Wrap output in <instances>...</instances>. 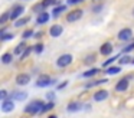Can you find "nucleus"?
<instances>
[{
	"label": "nucleus",
	"instance_id": "393cba45",
	"mask_svg": "<svg viewBox=\"0 0 134 118\" xmlns=\"http://www.w3.org/2000/svg\"><path fill=\"white\" fill-rule=\"evenodd\" d=\"M7 19H10V12H4L2 16H0V25H4L7 22Z\"/></svg>",
	"mask_w": 134,
	"mask_h": 118
},
{
	"label": "nucleus",
	"instance_id": "0eeeda50",
	"mask_svg": "<svg viewBox=\"0 0 134 118\" xmlns=\"http://www.w3.org/2000/svg\"><path fill=\"white\" fill-rule=\"evenodd\" d=\"M23 12H25L23 6H20V4L13 6V9L10 10V20H18L19 16H20V14H23Z\"/></svg>",
	"mask_w": 134,
	"mask_h": 118
},
{
	"label": "nucleus",
	"instance_id": "9d476101",
	"mask_svg": "<svg viewBox=\"0 0 134 118\" xmlns=\"http://www.w3.org/2000/svg\"><path fill=\"white\" fill-rule=\"evenodd\" d=\"M62 32H64V27H62L61 25H58V23H56V25H52L49 29V35L52 37H59L62 35Z\"/></svg>",
	"mask_w": 134,
	"mask_h": 118
},
{
	"label": "nucleus",
	"instance_id": "6e6552de",
	"mask_svg": "<svg viewBox=\"0 0 134 118\" xmlns=\"http://www.w3.org/2000/svg\"><path fill=\"white\" fill-rule=\"evenodd\" d=\"M131 37H133V30H131L130 27H124L118 32V39L122 40V42H127Z\"/></svg>",
	"mask_w": 134,
	"mask_h": 118
},
{
	"label": "nucleus",
	"instance_id": "ea45409f",
	"mask_svg": "<svg viewBox=\"0 0 134 118\" xmlns=\"http://www.w3.org/2000/svg\"><path fill=\"white\" fill-rule=\"evenodd\" d=\"M42 33H43V32H38V33L35 35V37H42Z\"/></svg>",
	"mask_w": 134,
	"mask_h": 118
},
{
	"label": "nucleus",
	"instance_id": "f3484780",
	"mask_svg": "<svg viewBox=\"0 0 134 118\" xmlns=\"http://www.w3.org/2000/svg\"><path fill=\"white\" fill-rule=\"evenodd\" d=\"M98 72H99L98 68H92V69H88V71H85L84 74H82V76H84V78H91V76H94V75H97Z\"/></svg>",
	"mask_w": 134,
	"mask_h": 118
},
{
	"label": "nucleus",
	"instance_id": "c03bdc74",
	"mask_svg": "<svg viewBox=\"0 0 134 118\" xmlns=\"http://www.w3.org/2000/svg\"><path fill=\"white\" fill-rule=\"evenodd\" d=\"M133 16H134V10H133Z\"/></svg>",
	"mask_w": 134,
	"mask_h": 118
},
{
	"label": "nucleus",
	"instance_id": "a18cd8bd",
	"mask_svg": "<svg viewBox=\"0 0 134 118\" xmlns=\"http://www.w3.org/2000/svg\"><path fill=\"white\" fill-rule=\"evenodd\" d=\"M82 2H84V0H82Z\"/></svg>",
	"mask_w": 134,
	"mask_h": 118
},
{
	"label": "nucleus",
	"instance_id": "4be33fe9",
	"mask_svg": "<svg viewBox=\"0 0 134 118\" xmlns=\"http://www.w3.org/2000/svg\"><path fill=\"white\" fill-rule=\"evenodd\" d=\"M65 9H66V7H65V6H62V4H61V6H56V7L53 9V12H52V16H53V17H58L59 14H61L62 12L65 10Z\"/></svg>",
	"mask_w": 134,
	"mask_h": 118
},
{
	"label": "nucleus",
	"instance_id": "c9c22d12",
	"mask_svg": "<svg viewBox=\"0 0 134 118\" xmlns=\"http://www.w3.org/2000/svg\"><path fill=\"white\" fill-rule=\"evenodd\" d=\"M0 98H2V101L7 99V91H4V89H3V91L0 92Z\"/></svg>",
	"mask_w": 134,
	"mask_h": 118
},
{
	"label": "nucleus",
	"instance_id": "dca6fc26",
	"mask_svg": "<svg viewBox=\"0 0 134 118\" xmlns=\"http://www.w3.org/2000/svg\"><path fill=\"white\" fill-rule=\"evenodd\" d=\"M26 48H27V45L25 43V40L22 43H19L18 46H16V49H15V55H22L25 50H26Z\"/></svg>",
	"mask_w": 134,
	"mask_h": 118
},
{
	"label": "nucleus",
	"instance_id": "423d86ee",
	"mask_svg": "<svg viewBox=\"0 0 134 118\" xmlns=\"http://www.w3.org/2000/svg\"><path fill=\"white\" fill-rule=\"evenodd\" d=\"M13 109H15V101L10 97L2 101V112H12Z\"/></svg>",
	"mask_w": 134,
	"mask_h": 118
},
{
	"label": "nucleus",
	"instance_id": "a878e982",
	"mask_svg": "<svg viewBox=\"0 0 134 118\" xmlns=\"http://www.w3.org/2000/svg\"><path fill=\"white\" fill-rule=\"evenodd\" d=\"M120 56H121V55H115V56H113V58H110V59H108V60H105V62L104 63H102V68H107V66L108 65H111V63H113L114 62V60H117V59H118V58Z\"/></svg>",
	"mask_w": 134,
	"mask_h": 118
},
{
	"label": "nucleus",
	"instance_id": "aec40b11",
	"mask_svg": "<svg viewBox=\"0 0 134 118\" xmlns=\"http://www.w3.org/2000/svg\"><path fill=\"white\" fill-rule=\"evenodd\" d=\"M32 10L33 12H35V13H42V12H45V10H46V7H45V6H43V3H38V4H35V6H33V7H32Z\"/></svg>",
	"mask_w": 134,
	"mask_h": 118
},
{
	"label": "nucleus",
	"instance_id": "a19ab883",
	"mask_svg": "<svg viewBox=\"0 0 134 118\" xmlns=\"http://www.w3.org/2000/svg\"><path fill=\"white\" fill-rule=\"evenodd\" d=\"M94 3H98V2H102V0H92Z\"/></svg>",
	"mask_w": 134,
	"mask_h": 118
},
{
	"label": "nucleus",
	"instance_id": "4468645a",
	"mask_svg": "<svg viewBox=\"0 0 134 118\" xmlns=\"http://www.w3.org/2000/svg\"><path fill=\"white\" fill-rule=\"evenodd\" d=\"M49 13L48 12H42V13L38 14V17H36V23L38 25H45L46 22H49Z\"/></svg>",
	"mask_w": 134,
	"mask_h": 118
},
{
	"label": "nucleus",
	"instance_id": "f257e3e1",
	"mask_svg": "<svg viewBox=\"0 0 134 118\" xmlns=\"http://www.w3.org/2000/svg\"><path fill=\"white\" fill-rule=\"evenodd\" d=\"M43 105H45V104L42 102L41 99L32 101L30 104H27V105L25 106V114H27V115L39 114V112H42V108H43Z\"/></svg>",
	"mask_w": 134,
	"mask_h": 118
},
{
	"label": "nucleus",
	"instance_id": "f03ea898",
	"mask_svg": "<svg viewBox=\"0 0 134 118\" xmlns=\"http://www.w3.org/2000/svg\"><path fill=\"white\" fill-rule=\"evenodd\" d=\"M72 60H74V58L71 53H64L56 59V66H58V68H65V66L71 65Z\"/></svg>",
	"mask_w": 134,
	"mask_h": 118
},
{
	"label": "nucleus",
	"instance_id": "f8f14e48",
	"mask_svg": "<svg viewBox=\"0 0 134 118\" xmlns=\"http://www.w3.org/2000/svg\"><path fill=\"white\" fill-rule=\"evenodd\" d=\"M113 43L111 42H105L104 45L99 48V52H101V55H104V56H108V55L113 53Z\"/></svg>",
	"mask_w": 134,
	"mask_h": 118
},
{
	"label": "nucleus",
	"instance_id": "c756f323",
	"mask_svg": "<svg viewBox=\"0 0 134 118\" xmlns=\"http://www.w3.org/2000/svg\"><path fill=\"white\" fill-rule=\"evenodd\" d=\"M95 59H97V58H95V55H88V56L87 58H85V63H87V65H90V63H94V62H95Z\"/></svg>",
	"mask_w": 134,
	"mask_h": 118
},
{
	"label": "nucleus",
	"instance_id": "a211bd4d",
	"mask_svg": "<svg viewBox=\"0 0 134 118\" xmlns=\"http://www.w3.org/2000/svg\"><path fill=\"white\" fill-rule=\"evenodd\" d=\"M121 72V66H110V68L107 69V74L108 75H117V74H120Z\"/></svg>",
	"mask_w": 134,
	"mask_h": 118
},
{
	"label": "nucleus",
	"instance_id": "6ab92c4d",
	"mask_svg": "<svg viewBox=\"0 0 134 118\" xmlns=\"http://www.w3.org/2000/svg\"><path fill=\"white\" fill-rule=\"evenodd\" d=\"M108 82V79H99V81H92V82H88L87 85H85V88H92V86H97V85H101V83H105Z\"/></svg>",
	"mask_w": 134,
	"mask_h": 118
},
{
	"label": "nucleus",
	"instance_id": "4c0bfd02",
	"mask_svg": "<svg viewBox=\"0 0 134 118\" xmlns=\"http://www.w3.org/2000/svg\"><path fill=\"white\" fill-rule=\"evenodd\" d=\"M82 0H66L68 4H78V3H81Z\"/></svg>",
	"mask_w": 134,
	"mask_h": 118
},
{
	"label": "nucleus",
	"instance_id": "79ce46f5",
	"mask_svg": "<svg viewBox=\"0 0 134 118\" xmlns=\"http://www.w3.org/2000/svg\"><path fill=\"white\" fill-rule=\"evenodd\" d=\"M49 118H58V117H56V115H51Z\"/></svg>",
	"mask_w": 134,
	"mask_h": 118
},
{
	"label": "nucleus",
	"instance_id": "72a5a7b5",
	"mask_svg": "<svg viewBox=\"0 0 134 118\" xmlns=\"http://www.w3.org/2000/svg\"><path fill=\"white\" fill-rule=\"evenodd\" d=\"M30 52H32V48H29V46H27V48H26V50H25V52H23V53H22V55H20V59H25V58H26V56H27V55H29V53H30Z\"/></svg>",
	"mask_w": 134,
	"mask_h": 118
},
{
	"label": "nucleus",
	"instance_id": "2f4dec72",
	"mask_svg": "<svg viewBox=\"0 0 134 118\" xmlns=\"http://www.w3.org/2000/svg\"><path fill=\"white\" fill-rule=\"evenodd\" d=\"M33 50H35L36 53H42V50H43V45H42V43H36V45L33 46Z\"/></svg>",
	"mask_w": 134,
	"mask_h": 118
},
{
	"label": "nucleus",
	"instance_id": "b1692460",
	"mask_svg": "<svg viewBox=\"0 0 134 118\" xmlns=\"http://www.w3.org/2000/svg\"><path fill=\"white\" fill-rule=\"evenodd\" d=\"M13 37H15V35H13V33H6V32L0 35V39H2V42H6V40H12Z\"/></svg>",
	"mask_w": 134,
	"mask_h": 118
},
{
	"label": "nucleus",
	"instance_id": "bb28decb",
	"mask_svg": "<svg viewBox=\"0 0 134 118\" xmlns=\"http://www.w3.org/2000/svg\"><path fill=\"white\" fill-rule=\"evenodd\" d=\"M55 106V104L51 101V102H48V104H45L43 105V108H42V114H45V112H48V111H51V109Z\"/></svg>",
	"mask_w": 134,
	"mask_h": 118
},
{
	"label": "nucleus",
	"instance_id": "37998d69",
	"mask_svg": "<svg viewBox=\"0 0 134 118\" xmlns=\"http://www.w3.org/2000/svg\"><path fill=\"white\" fill-rule=\"evenodd\" d=\"M131 63H133V65H134V59H133V62H131Z\"/></svg>",
	"mask_w": 134,
	"mask_h": 118
},
{
	"label": "nucleus",
	"instance_id": "39448f33",
	"mask_svg": "<svg viewBox=\"0 0 134 118\" xmlns=\"http://www.w3.org/2000/svg\"><path fill=\"white\" fill-rule=\"evenodd\" d=\"M51 83H53V79L49 75H41L38 78V81H36V86H39V88H46Z\"/></svg>",
	"mask_w": 134,
	"mask_h": 118
},
{
	"label": "nucleus",
	"instance_id": "c85d7f7f",
	"mask_svg": "<svg viewBox=\"0 0 134 118\" xmlns=\"http://www.w3.org/2000/svg\"><path fill=\"white\" fill-rule=\"evenodd\" d=\"M42 3H43L45 7H49V6H55L56 3H59L58 0H42Z\"/></svg>",
	"mask_w": 134,
	"mask_h": 118
},
{
	"label": "nucleus",
	"instance_id": "7ed1b4c3",
	"mask_svg": "<svg viewBox=\"0 0 134 118\" xmlns=\"http://www.w3.org/2000/svg\"><path fill=\"white\" fill-rule=\"evenodd\" d=\"M82 16H84V10H82V9H74V10H71L69 13L66 14V20L69 23H74V22H76V20H79Z\"/></svg>",
	"mask_w": 134,
	"mask_h": 118
},
{
	"label": "nucleus",
	"instance_id": "58836bf2",
	"mask_svg": "<svg viewBox=\"0 0 134 118\" xmlns=\"http://www.w3.org/2000/svg\"><path fill=\"white\" fill-rule=\"evenodd\" d=\"M101 7H102V4H98V6H94V7H92V10L95 12V13H98V12L101 10Z\"/></svg>",
	"mask_w": 134,
	"mask_h": 118
},
{
	"label": "nucleus",
	"instance_id": "473e14b6",
	"mask_svg": "<svg viewBox=\"0 0 134 118\" xmlns=\"http://www.w3.org/2000/svg\"><path fill=\"white\" fill-rule=\"evenodd\" d=\"M133 49H134V42H133V43H130L128 46H125V48L122 49V52H124V53H128V52H131Z\"/></svg>",
	"mask_w": 134,
	"mask_h": 118
},
{
	"label": "nucleus",
	"instance_id": "f704fd0d",
	"mask_svg": "<svg viewBox=\"0 0 134 118\" xmlns=\"http://www.w3.org/2000/svg\"><path fill=\"white\" fill-rule=\"evenodd\" d=\"M66 85H68V82H66V81H65V82H62V83H59V85L56 86V91H61V89H62V88H65Z\"/></svg>",
	"mask_w": 134,
	"mask_h": 118
},
{
	"label": "nucleus",
	"instance_id": "20e7f679",
	"mask_svg": "<svg viewBox=\"0 0 134 118\" xmlns=\"http://www.w3.org/2000/svg\"><path fill=\"white\" fill-rule=\"evenodd\" d=\"M130 78L131 76H124L121 78V79L118 81V82L115 83V91L117 92H124L128 89V86H130Z\"/></svg>",
	"mask_w": 134,
	"mask_h": 118
},
{
	"label": "nucleus",
	"instance_id": "e433bc0d",
	"mask_svg": "<svg viewBox=\"0 0 134 118\" xmlns=\"http://www.w3.org/2000/svg\"><path fill=\"white\" fill-rule=\"evenodd\" d=\"M46 98H48V99H51V101L53 102V98H55V92H48V94H46Z\"/></svg>",
	"mask_w": 134,
	"mask_h": 118
},
{
	"label": "nucleus",
	"instance_id": "2eb2a0df",
	"mask_svg": "<svg viewBox=\"0 0 134 118\" xmlns=\"http://www.w3.org/2000/svg\"><path fill=\"white\" fill-rule=\"evenodd\" d=\"M10 98H12L13 101H25L27 98V94L23 92V91H16V92H13V94L10 95Z\"/></svg>",
	"mask_w": 134,
	"mask_h": 118
},
{
	"label": "nucleus",
	"instance_id": "9b49d317",
	"mask_svg": "<svg viewBox=\"0 0 134 118\" xmlns=\"http://www.w3.org/2000/svg\"><path fill=\"white\" fill-rule=\"evenodd\" d=\"M29 82H30V76L27 74H19L18 76H16V83H18V85H20V86L27 85Z\"/></svg>",
	"mask_w": 134,
	"mask_h": 118
},
{
	"label": "nucleus",
	"instance_id": "7c9ffc66",
	"mask_svg": "<svg viewBox=\"0 0 134 118\" xmlns=\"http://www.w3.org/2000/svg\"><path fill=\"white\" fill-rule=\"evenodd\" d=\"M33 36V30H25L23 33H22V39H29V37H32Z\"/></svg>",
	"mask_w": 134,
	"mask_h": 118
},
{
	"label": "nucleus",
	"instance_id": "412c9836",
	"mask_svg": "<svg viewBox=\"0 0 134 118\" xmlns=\"http://www.w3.org/2000/svg\"><path fill=\"white\" fill-rule=\"evenodd\" d=\"M12 60H13L12 53H4L3 56H2V62H3L4 65H9V63H12Z\"/></svg>",
	"mask_w": 134,
	"mask_h": 118
},
{
	"label": "nucleus",
	"instance_id": "5701e85b",
	"mask_svg": "<svg viewBox=\"0 0 134 118\" xmlns=\"http://www.w3.org/2000/svg\"><path fill=\"white\" fill-rule=\"evenodd\" d=\"M27 22H29V17H20V19H18V20H16V22H15V26H16V27H20V26H23V25H26V23Z\"/></svg>",
	"mask_w": 134,
	"mask_h": 118
},
{
	"label": "nucleus",
	"instance_id": "ddd939ff",
	"mask_svg": "<svg viewBox=\"0 0 134 118\" xmlns=\"http://www.w3.org/2000/svg\"><path fill=\"white\" fill-rule=\"evenodd\" d=\"M82 109V104L78 102V101H72L66 105V111L68 112H76V111H81Z\"/></svg>",
	"mask_w": 134,
	"mask_h": 118
},
{
	"label": "nucleus",
	"instance_id": "1a4fd4ad",
	"mask_svg": "<svg viewBox=\"0 0 134 118\" xmlns=\"http://www.w3.org/2000/svg\"><path fill=\"white\" fill-rule=\"evenodd\" d=\"M108 95L110 94H108L107 89H98V91L92 95V99L95 101V102H102V101H105L108 98Z\"/></svg>",
	"mask_w": 134,
	"mask_h": 118
},
{
	"label": "nucleus",
	"instance_id": "cd10ccee",
	"mask_svg": "<svg viewBox=\"0 0 134 118\" xmlns=\"http://www.w3.org/2000/svg\"><path fill=\"white\" fill-rule=\"evenodd\" d=\"M133 62V59H131V56H128V55H125V56L120 58V63L121 65H125V63H131Z\"/></svg>",
	"mask_w": 134,
	"mask_h": 118
}]
</instances>
